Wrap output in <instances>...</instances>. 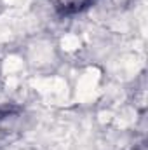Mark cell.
Wrapping results in <instances>:
<instances>
[{
	"mask_svg": "<svg viewBox=\"0 0 148 150\" xmlns=\"http://www.w3.org/2000/svg\"><path fill=\"white\" fill-rule=\"evenodd\" d=\"M52 2H54V7L61 14H75V12L87 9L96 0H52Z\"/></svg>",
	"mask_w": 148,
	"mask_h": 150,
	"instance_id": "obj_1",
	"label": "cell"
}]
</instances>
